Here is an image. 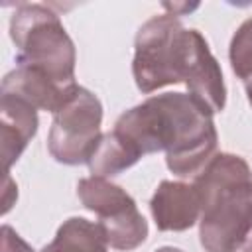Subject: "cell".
<instances>
[{
    "mask_svg": "<svg viewBox=\"0 0 252 252\" xmlns=\"http://www.w3.org/2000/svg\"><path fill=\"white\" fill-rule=\"evenodd\" d=\"M114 132L142 156L165 152L167 169L177 177L195 179L219 146L213 110L189 93L146 98L118 116Z\"/></svg>",
    "mask_w": 252,
    "mask_h": 252,
    "instance_id": "cell-1",
    "label": "cell"
},
{
    "mask_svg": "<svg viewBox=\"0 0 252 252\" xmlns=\"http://www.w3.org/2000/svg\"><path fill=\"white\" fill-rule=\"evenodd\" d=\"M201 199L205 252H238L252 234V171L244 158L217 152L193 179Z\"/></svg>",
    "mask_w": 252,
    "mask_h": 252,
    "instance_id": "cell-2",
    "label": "cell"
},
{
    "mask_svg": "<svg viewBox=\"0 0 252 252\" xmlns=\"http://www.w3.org/2000/svg\"><path fill=\"white\" fill-rule=\"evenodd\" d=\"M16 65L35 69L63 87H75V43L59 16L43 4H20L10 20Z\"/></svg>",
    "mask_w": 252,
    "mask_h": 252,
    "instance_id": "cell-3",
    "label": "cell"
},
{
    "mask_svg": "<svg viewBox=\"0 0 252 252\" xmlns=\"http://www.w3.org/2000/svg\"><path fill=\"white\" fill-rule=\"evenodd\" d=\"M187 28L177 16L150 18L136 33L132 75L136 87L150 94L161 87L183 83Z\"/></svg>",
    "mask_w": 252,
    "mask_h": 252,
    "instance_id": "cell-4",
    "label": "cell"
},
{
    "mask_svg": "<svg viewBox=\"0 0 252 252\" xmlns=\"http://www.w3.org/2000/svg\"><path fill=\"white\" fill-rule=\"evenodd\" d=\"M102 122V104L85 87H77L67 102L53 114L47 134V150L51 158L65 165L89 163L98 146Z\"/></svg>",
    "mask_w": 252,
    "mask_h": 252,
    "instance_id": "cell-5",
    "label": "cell"
},
{
    "mask_svg": "<svg viewBox=\"0 0 252 252\" xmlns=\"http://www.w3.org/2000/svg\"><path fill=\"white\" fill-rule=\"evenodd\" d=\"M77 195L85 209L98 217L108 246L116 250H134L148 238V222L136 207V201L106 177H85L77 183Z\"/></svg>",
    "mask_w": 252,
    "mask_h": 252,
    "instance_id": "cell-6",
    "label": "cell"
},
{
    "mask_svg": "<svg viewBox=\"0 0 252 252\" xmlns=\"http://www.w3.org/2000/svg\"><path fill=\"white\" fill-rule=\"evenodd\" d=\"M183 83L189 89V94L207 104L213 114L224 110L226 104V87L219 61L209 49L207 39L199 30H187V53Z\"/></svg>",
    "mask_w": 252,
    "mask_h": 252,
    "instance_id": "cell-7",
    "label": "cell"
},
{
    "mask_svg": "<svg viewBox=\"0 0 252 252\" xmlns=\"http://www.w3.org/2000/svg\"><path fill=\"white\" fill-rule=\"evenodd\" d=\"M150 211L158 230L181 232L201 219V199L193 183L165 179L154 191Z\"/></svg>",
    "mask_w": 252,
    "mask_h": 252,
    "instance_id": "cell-8",
    "label": "cell"
},
{
    "mask_svg": "<svg viewBox=\"0 0 252 252\" xmlns=\"http://www.w3.org/2000/svg\"><path fill=\"white\" fill-rule=\"evenodd\" d=\"M79 85L63 87L35 69L16 65V69L10 71L2 79L0 93L14 94V96L30 102L37 110H45V112L55 114L67 102V98L73 94V91Z\"/></svg>",
    "mask_w": 252,
    "mask_h": 252,
    "instance_id": "cell-9",
    "label": "cell"
},
{
    "mask_svg": "<svg viewBox=\"0 0 252 252\" xmlns=\"http://www.w3.org/2000/svg\"><path fill=\"white\" fill-rule=\"evenodd\" d=\"M37 124V108L14 94L0 93V142L6 171L35 136Z\"/></svg>",
    "mask_w": 252,
    "mask_h": 252,
    "instance_id": "cell-10",
    "label": "cell"
},
{
    "mask_svg": "<svg viewBox=\"0 0 252 252\" xmlns=\"http://www.w3.org/2000/svg\"><path fill=\"white\" fill-rule=\"evenodd\" d=\"M142 158L144 156L124 136L112 130L102 134L98 146L89 159V169L94 177H112L132 167Z\"/></svg>",
    "mask_w": 252,
    "mask_h": 252,
    "instance_id": "cell-11",
    "label": "cell"
},
{
    "mask_svg": "<svg viewBox=\"0 0 252 252\" xmlns=\"http://www.w3.org/2000/svg\"><path fill=\"white\" fill-rule=\"evenodd\" d=\"M43 248L47 252H108V242L98 222L71 217L57 228L55 238Z\"/></svg>",
    "mask_w": 252,
    "mask_h": 252,
    "instance_id": "cell-12",
    "label": "cell"
},
{
    "mask_svg": "<svg viewBox=\"0 0 252 252\" xmlns=\"http://www.w3.org/2000/svg\"><path fill=\"white\" fill-rule=\"evenodd\" d=\"M228 59L234 75L246 83L252 81V16L246 18L234 32L228 47Z\"/></svg>",
    "mask_w": 252,
    "mask_h": 252,
    "instance_id": "cell-13",
    "label": "cell"
},
{
    "mask_svg": "<svg viewBox=\"0 0 252 252\" xmlns=\"http://www.w3.org/2000/svg\"><path fill=\"white\" fill-rule=\"evenodd\" d=\"M2 252H35L12 226L2 224Z\"/></svg>",
    "mask_w": 252,
    "mask_h": 252,
    "instance_id": "cell-14",
    "label": "cell"
},
{
    "mask_svg": "<svg viewBox=\"0 0 252 252\" xmlns=\"http://www.w3.org/2000/svg\"><path fill=\"white\" fill-rule=\"evenodd\" d=\"M154 252H183V250L181 248H175V246H161V248H158Z\"/></svg>",
    "mask_w": 252,
    "mask_h": 252,
    "instance_id": "cell-15",
    "label": "cell"
},
{
    "mask_svg": "<svg viewBox=\"0 0 252 252\" xmlns=\"http://www.w3.org/2000/svg\"><path fill=\"white\" fill-rule=\"evenodd\" d=\"M246 96H248V102H250V106H252V81L246 83Z\"/></svg>",
    "mask_w": 252,
    "mask_h": 252,
    "instance_id": "cell-16",
    "label": "cell"
},
{
    "mask_svg": "<svg viewBox=\"0 0 252 252\" xmlns=\"http://www.w3.org/2000/svg\"><path fill=\"white\" fill-rule=\"evenodd\" d=\"M39 252H47V250H45V248H41V250H39Z\"/></svg>",
    "mask_w": 252,
    "mask_h": 252,
    "instance_id": "cell-17",
    "label": "cell"
}]
</instances>
